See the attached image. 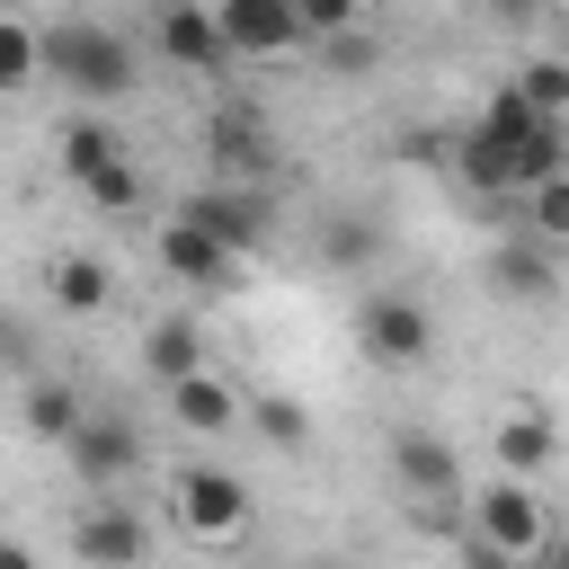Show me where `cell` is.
Here are the masks:
<instances>
[{"label":"cell","instance_id":"cell-21","mask_svg":"<svg viewBox=\"0 0 569 569\" xmlns=\"http://www.w3.org/2000/svg\"><path fill=\"white\" fill-rule=\"evenodd\" d=\"M445 160H453V178H462L480 204H507V196H516V187H507V151H498V142H480L471 124L453 133V151H445Z\"/></svg>","mask_w":569,"mask_h":569},{"label":"cell","instance_id":"cell-22","mask_svg":"<svg viewBox=\"0 0 569 569\" xmlns=\"http://www.w3.org/2000/svg\"><path fill=\"white\" fill-rule=\"evenodd\" d=\"M542 124H569V53H533V62H516V80H507Z\"/></svg>","mask_w":569,"mask_h":569},{"label":"cell","instance_id":"cell-6","mask_svg":"<svg viewBox=\"0 0 569 569\" xmlns=\"http://www.w3.org/2000/svg\"><path fill=\"white\" fill-rule=\"evenodd\" d=\"M196 151H204L213 187H267L276 178V133H267L258 107H213L204 133H196Z\"/></svg>","mask_w":569,"mask_h":569},{"label":"cell","instance_id":"cell-11","mask_svg":"<svg viewBox=\"0 0 569 569\" xmlns=\"http://www.w3.org/2000/svg\"><path fill=\"white\" fill-rule=\"evenodd\" d=\"M151 258H160V276H178V284H196V293H222V284L240 276V258H231L222 240H204L196 222H178V213H160Z\"/></svg>","mask_w":569,"mask_h":569},{"label":"cell","instance_id":"cell-24","mask_svg":"<svg viewBox=\"0 0 569 569\" xmlns=\"http://www.w3.org/2000/svg\"><path fill=\"white\" fill-rule=\"evenodd\" d=\"M516 231H525V240H542V249H569V178H551V187L516 196Z\"/></svg>","mask_w":569,"mask_h":569},{"label":"cell","instance_id":"cell-29","mask_svg":"<svg viewBox=\"0 0 569 569\" xmlns=\"http://www.w3.org/2000/svg\"><path fill=\"white\" fill-rule=\"evenodd\" d=\"M80 196H89L98 213H133V204H142V169H133V160H116V169H107V178H89Z\"/></svg>","mask_w":569,"mask_h":569},{"label":"cell","instance_id":"cell-12","mask_svg":"<svg viewBox=\"0 0 569 569\" xmlns=\"http://www.w3.org/2000/svg\"><path fill=\"white\" fill-rule=\"evenodd\" d=\"M489 293L498 302H551L560 293V249H542V240H525V231H498V249H489Z\"/></svg>","mask_w":569,"mask_h":569},{"label":"cell","instance_id":"cell-32","mask_svg":"<svg viewBox=\"0 0 569 569\" xmlns=\"http://www.w3.org/2000/svg\"><path fill=\"white\" fill-rule=\"evenodd\" d=\"M0 569H44V560H36L27 542H9V533H0Z\"/></svg>","mask_w":569,"mask_h":569},{"label":"cell","instance_id":"cell-31","mask_svg":"<svg viewBox=\"0 0 569 569\" xmlns=\"http://www.w3.org/2000/svg\"><path fill=\"white\" fill-rule=\"evenodd\" d=\"M445 151H453V133H436V124L427 133H400V160H445Z\"/></svg>","mask_w":569,"mask_h":569},{"label":"cell","instance_id":"cell-5","mask_svg":"<svg viewBox=\"0 0 569 569\" xmlns=\"http://www.w3.org/2000/svg\"><path fill=\"white\" fill-rule=\"evenodd\" d=\"M356 347H365L382 373H409V365H427V356H436V311H427L418 293L373 284V293L356 302Z\"/></svg>","mask_w":569,"mask_h":569},{"label":"cell","instance_id":"cell-27","mask_svg":"<svg viewBox=\"0 0 569 569\" xmlns=\"http://www.w3.org/2000/svg\"><path fill=\"white\" fill-rule=\"evenodd\" d=\"M249 436H267V445H311V409L293 400V391H267V400H249Z\"/></svg>","mask_w":569,"mask_h":569},{"label":"cell","instance_id":"cell-28","mask_svg":"<svg viewBox=\"0 0 569 569\" xmlns=\"http://www.w3.org/2000/svg\"><path fill=\"white\" fill-rule=\"evenodd\" d=\"M293 27H302V44L311 36L338 44V36H356V0H293Z\"/></svg>","mask_w":569,"mask_h":569},{"label":"cell","instance_id":"cell-7","mask_svg":"<svg viewBox=\"0 0 569 569\" xmlns=\"http://www.w3.org/2000/svg\"><path fill=\"white\" fill-rule=\"evenodd\" d=\"M62 453H71V480L107 498V489H124V480L142 471V427H133L124 409H89V418L71 427V445H62Z\"/></svg>","mask_w":569,"mask_h":569},{"label":"cell","instance_id":"cell-9","mask_svg":"<svg viewBox=\"0 0 569 569\" xmlns=\"http://www.w3.org/2000/svg\"><path fill=\"white\" fill-rule=\"evenodd\" d=\"M169 213H178V222H196L204 240H222L231 258H249V249L267 240V213H276V204H267V187H213V178H204V187H196V196H178Z\"/></svg>","mask_w":569,"mask_h":569},{"label":"cell","instance_id":"cell-23","mask_svg":"<svg viewBox=\"0 0 569 569\" xmlns=\"http://www.w3.org/2000/svg\"><path fill=\"white\" fill-rule=\"evenodd\" d=\"M320 258H329V267H373V258H382V222H365V213H320Z\"/></svg>","mask_w":569,"mask_h":569},{"label":"cell","instance_id":"cell-33","mask_svg":"<svg viewBox=\"0 0 569 569\" xmlns=\"http://www.w3.org/2000/svg\"><path fill=\"white\" fill-rule=\"evenodd\" d=\"M542 560H551V569H569V533H551V551H542Z\"/></svg>","mask_w":569,"mask_h":569},{"label":"cell","instance_id":"cell-8","mask_svg":"<svg viewBox=\"0 0 569 569\" xmlns=\"http://www.w3.org/2000/svg\"><path fill=\"white\" fill-rule=\"evenodd\" d=\"M213 9V36L231 62H284L302 53V27H293V0H204Z\"/></svg>","mask_w":569,"mask_h":569},{"label":"cell","instance_id":"cell-18","mask_svg":"<svg viewBox=\"0 0 569 569\" xmlns=\"http://www.w3.org/2000/svg\"><path fill=\"white\" fill-rule=\"evenodd\" d=\"M116 160H124V133H116L107 116H71V124H62V178H71V187L107 178Z\"/></svg>","mask_w":569,"mask_h":569},{"label":"cell","instance_id":"cell-13","mask_svg":"<svg viewBox=\"0 0 569 569\" xmlns=\"http://www.w3.org/2000/svg\"><path fill=\"white\" fill-rule=\"evenodd\" d=\"M151 53L178 62V71H222V62H231L222 36H213V9H204V0H169V9H151Z\"/></svg>","mask_w":569,"mask_h":569},{"label":"cell","instance_id":"cell-1","mask_svg":"<svg viewBox=\"0 0 569 569\" xmlns=\"http://www.w3.org/2000/svg\"><path fill=\"white\" fill-rule=\"evenodd\" d=\"M36 44H44V71H53L71 98H89V107L133 98V80H142L133 36L107 27V18H53V27H36Z\"/></svg>","mask_w":569,"mask_h":569},{"label":"cell","instance_id":"cell-20","mask_svg":"<svg viewBox=\"0 0 569 569\" xmlns=\"http://www.w3.org/2000/svg\"><path fill=\"white\" fill-rule=\"evenodd\" d=\"M53 302H62V311H107V302H116V267L89 258V249H62V258H53Z\"/></svg>","mask_w":569,"mask_h":569},{"label":"cell","instance_id":"cell-15","mask_svg":"<svg viewBox=\"0 0 569 569\" xmlns=\"http://www.w3.org/2000/svg\"><path fill=\"white\" fill-rule=\"evenodd\" d=\"M169 418H178L187 436H231V427H249V400L204 365V373H187V382L169 391Z\"/></svg>","mask_w":569,"mask_h":569},{"label":"cell","instance_id":"cell-10","mask_svg":"<svg viewBox=\"0 0 569 569\" xmlns=\"http://www.w3.org/2000/svg\"><path fill=\"white\" fill-rule=\"evenodd\" d=\"M71 560H80V569H142V560H151L142 507H124V498H89V507L71 516Z\"/></svg>","mask_w":569,"mask_h":569},{"label":"cell","instance_id":"cell-30","mask_svg":"<svg viewBox=\"0 0 569 569\" xmlns=\"http://www.w3.org/2000/svg\"><path fill=\"white\" fill-rule=\"evenodd\" d=\"M27 365H36V338L18 311H0V373H27Z\"/></svg>","mask_w":569,"mask_h":569},{"label":"cell","instance_id":"cell-4","mask_svg":"<svg viewBox=\"0 0 569 569\" xmlns=\"http://www.w3.org/2000/svg\"><path fill=\"white\" fill-rule=\"evenodd\" d=\"M169 516H178V533L187 542H240L249 533V516H258V498H249V480L240 471H222V462H187L178 480H169Z\"/></svg>","mask_w":569,"mask_h":569},{"label":"cell","instance_id":"cell-17","mask_svg":"<svg viewBox=\"0 0 569 569\" xmlns=\"http://www.w3.org/2000/svg\"><path fill=\"white\" fill-rule=\"evenodd\" d=\"M89 418V400L71 391V382H53V373H36L27 382V400H18V427L36 436V445H71V427Z\"/></svg>","mask_w":569,"mask_h":569},{"label":"cell","instance_id":"cell-26","mask_svg":"<svg viewBox=\"0 0 569 569\" xmlns=\"http://www.w3.org/2000/svg\"><path fill=\"white\" fill-rule=\"evenodd\" d=\"M36 80H44L36 27H27V18H0V98H18V89H36Z\"/></svg>","mask_w":569,"mask_h":569},{"label":"cell","instance_id":"cell-19","mask_svg":"<svg viewBox=\"0 0 569 569\" xmlns=\"http://www.w3.org/2000/svg\"><path fill=\"white\" fill-rule=\"evenodd\" d=\"M551 178H569V124H533V133L507 151V187H516V196H533V187H551Z\"/></svg>","mask_w":569,"mask_h":569},{"label":"cell","instance_id":"cell-14","mask_svg":"<svg viewBox=\"0 0 569 569\" xmlns=\"http://www.w3.org/2000/svg\"><path fill=\"white\" fill-rule=\"evenodd\" d=\"M489 453H498V480H525V489H533V471H551L560 436H551V418H542V409H498Z\"/></svg>","mask_w":569,"mask_h":569},{"label":"cell","instance_id":"cell-2","mask_svg":"<svg viewBox=\"0 0 569 569\" xmlns=\"http://www.w3.org/2000/svg\"><path fill=\"white\" fill-rule=\"evenodd\" d=\"M462 542L489 551L498 569H525V560L551 551V507H542L525 480H489V489L462 498Z\"/></svg>","mask_w":569,"mask_h":569},{"label":"cell","instance_id":"cell-3","mask_svg":"<svg viewBox=\"0 0 569 569\" xmlns=\"http://www.w3.org/2000/svg\"><path fill=\"white\" fill-rule=\"evenodd\" d=\"M391 480H400V498H409V516L418 525H453L462 516V453L436 436V427H400L391 436Z\"/></svg>","mask_w":569,"mask_h":569},{"label":"cell","instance_id":"cell-16","mask_svg":"<svg viewBox=\"0 0 569 569\" xmlns=\"http://www.w3.org/2000/svg\"><path fill=\"white\" fill-rule=\"evenodd\" d=\"M204 365H213V356H204V329H196L187 311H169V320H151V329H142V373H151L160 391H178V382H187V373H204Z\"/></svg>","mask_w":569,"mask_h":569},{"label":"cell","instance_id":"cell-25","mask_svg":"<svg viewBox=\"0 0 569 569\" xmlns=\"http://www.w3.org/2000/svg\"><path fill=\"white\" fill-rule=\"evenodd\" d=\"M533 124H542V116H533V107H525V98H516L507 80H498V89L480 98V116H471V133H480V142H498V151H516V142L533 133Z\"/></svg>","mask_w":569,"mask_h":569}]
</instances>
